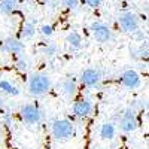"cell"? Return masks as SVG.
Segmentation results:
<instances>
[{"instance_id": "cell-23", "label": "cell", "mask_w": 149, "mask_h": 149, "mask_svg": "<svg viewBox=\"0 0 149 149\" xmlns=\"http://www.w3.org/2000/svg\"><path fill=\"white\" fill-rule=\"evenodd\" d=\"M2 106H3V100L0 98V109H2Z\"/></svg>"}, {"instance_id": "cell-18", "label": "cell", "mask_w": 149, "mask_h": 149, "mask_svg": "<svg viewBox=\"0 0 149 149\" xmlns=\"http://www.w3.org/2000/svg\"><path fill=\"white\" fill-rule=\"evenodd\" d=\"M61 5H63L66 9H76L79 6V0H63Z\"/></svg>"}, {"instance_id": "cell-7", "label": "cell", "mask_w": 149, "mask_h": 149, "mask_svg": "<svg viewBox=\"0 0 149 149\" xmlns=\"http://www.w3.org/2000/svg\"><path fill=\"white\" fill-rule=\"evenodd\" d=\"M102 79V72L97 67H88L81 73V82L86 88H94Z\"/></svg>"}, {"instance_id": "cell-4", "label": "cell", "mask_w": 149, "mask_h": 149, "mask_svg": "<svg viewBox=\"0 0 149 149\" xmlns=\"http://www.w3.org/2000/svg\"><path fill=\"white\" fill-rule=\"evenodd\" d=\"M118 24H119V27L122 29V31H125V33H134L140 27L139 17L136 15L134 12H131V10L122 12V14L118 17Z\"/></svg>"}, {"instance_id": "cell-2", "label": "cell", "mask_w": 149, "mask_h": 149, "mask_svg": "<svg viewBox=\"0 0 149 149\" xmlns=\"http://www.w3.org/2000/svg\"><path fill=\"white\" fill-rule=\"evenodd\" d=\"M51 133L57 140H67L74 134V125L69 119H55L51 125Z\"/></svg>"}, {"instance_id": "cell-8", "label": "cell", "mask_w": 149, "mask_h": 149, "mask_svg": "<svg viewBox=\"0 0 149 149\" xmlns=\"http://www.w3.org/2000/svg\"><path fill=\"white\" fill-rule=\"evenodd\" d=\"M24 49H26V45L15 37H6L3 42H0V51L8 54H21L24 52Z\"/></svg>"}, {"instance_id": "cell-15", "label": "cell", "mask_w": 149, "mask_h": 149, "mask_svg": "<svg viewBox=\"0 0 149 149\" xmlns=\"http://www.w3.org/2000/svg\"><path fill=\"white\" fill-rule=\"evenodd\" d=\"M0 91L5 93V94H9V95H18L19 94V90L17 86H14L9 81H0Z\"/></svg>"}, {"instance_id": "cell-10", "label": "cell", "mask_w": 149, "mask_h": 149, "mask_svg": "<svg viewBox=\"0 0 149 149\" xmlns=\"http://www.w3.org/2000/svg\"><path fill=\"white\" fill-rule=\"evenodd\" d=\"M72 112H73V115L78 116V118H86L93 112V103L88 98H79V100H76L73 103Z\"/></svg>"}, {"instance_id": "cell-9", "label": "cell", "mask_w": 149, "mask_h": 149, "mask_svg": "<svg viewBox=\"0 0 149 149\" xmlns=\"http://www.w3.org/2000/svg\"><path fill=\"white\" fill-rule=\"evenodd\" d=\"M121 84L125 86V88H130V90H136L139 88L140 84H142V78L140 74L136 72V70H125L122 74H121Z\"/></svg>"}, {"instance_id": "cell-11", "label": "cell", "mask_w": 149, "mask_h": 149, "mask_svg": "<svg viewBox=\"0 0 149 149\" xmlns=\"http://www.w3.org/2000/svg\"><path fill=\"white\" fill-rule=\"evenodd\" d=\"M98 134H100V137L103 140H113L115 136H116V127H115V124L113 122H104L103 125L100 127Z\"/></svg>"}, {"instance_id": "cell-12", "label": "cell", "mask_w": 149, "mask_h": 149, "mask_svg": "<svg viewBox=\"0 0 149 149\" xmlns=\"http://www.w3.org/2000/svg\"><path fill=\"white\" fill-rule=\"evenodd\" d=\"M66 42H67V45H69V48L72 49V51H78V49L82 48L84 39L78 31H70L66 37Z\"/></svg>"}, {"instance_id": "cell-5", "label": "cell", "mask_w": 149, "mask_h": 149, "mask_svg": "<svg viewBox=\"0 0 149 149\" xmlns=\"http://www.w3.org/2000/svg\"><path fill=\"white\" fill-rule=\"evenodd\" d=\"M19 113H21V118L26 124H30V125H34V124H39L40 119H42V112L40 109L34 106V104H22L21 109H19Z\"/></svg>"}, {"instance_id": "cell-13", "label": "cell", "mask_w": 149, "mask_h": 149, "mask_svg": "<svg viewBox=\"0 0 149 149\" xmlns=\"http://www.w3.org/2000/svg\"><path fill=\"white\" fill-rule=\"evenodd\" d=\"M61 91H63L64 95L67 97H73L74 94H76L78 91V86H76V82H74V79H67L63 82V85H61Z\"/></svg>"}, {"instance_id": "cell-16", "label": "cell", "mask_w": 149, "mask_h": 149, "mask_svg": "<svg viewBox=\"0 0 149 149\" xmlns=\"http://www.w3.org/2000/svg\"><path fill=\"white\" fill-rule=\"evenodd\" d=\"M36 33V26L34 22H26L21 29V36L24 37V39H30V37H33Z\"/></svg>"}, {"instance_id": "cell-20", "label": "cell", "mask_w": 149, "mask_h": 149, "mask_svg": "<svg viewBox=\"0 0 149 149\" xmlns=\"http://www.w3.org/2000/svg\"><path fill=\"white\" fill-rule=\"evenodd\" d=\"M17 69H18L19 72H22V73L27 72V70H29V63H27V60H22V58L18 60V61H17Z\"/></svg>"}, {"instance_id": "cell-1", "label": "cell", "mask_w": 149, "mask_h": 149, "mask_svg": "<svg viewBox=\"0 0 149 149\" xmlns=\"http://www.w3.org/2000/svg\"><path fill=\"white\" fill-rule=\"evenodd\" d=\"M27 88H29L30 95L40 97L51 90V79H49L48 74H45V73H33L29 78Z\"/></svg>"}, {"instance_id": "cell-19", "label": "cell", "mask_w": 149, "mask_h": 149, "mask_svg": "<svg viewBox=\"0 0 149 149\" xmlns=\"http://www.w3.org/2000/svg\"><path fill=\"white\" fill-rule=\"evenodd\" d=\"M40 33H42L43 36H46V37L52 36V33H54V26H51V24H45V26H42V29H40Z\"/></svg>"}, {"instance_id": "cell-6", "label": "cell", "mask_w": 149, "mask_h": 149, "mask_svg": "<svg viewBox=\"0 0 149 149\" xmlns=\"http://www.w3.org/2000/svg\"><path fill=\"white\" fill-rule=\"evenodd\" d=\"M90 30H91L93 37L100 43H107L112 39V30L100 21H94L90 26Z\"/></svg>"}, {"instance_id": "cell-22", "label": "cell", "mask_w": 149, "mask_h": 149, "mask_svg": "<svg viewBox=\"0 0 149 149\" xmlns=\"http://www.w3.org/2000/svg\"><path fill=\"white\" fill-rule=\"evenodd\" d=\"M42 2H43L45 5L49 6V5H54V3H55V0H42Z\"/></svg>"}, {"instance_id": "cell-17", "label": "cell", "mask_w": 149, "mask_h": 149, "mask_svg": "<svg viewBox=\"0 0 149 149\" xmlns=\"http://www.w3.org/2000/svg\"><path fill=\"white\" fill-rule=\"evenodd\" d=\"M57 51H58V46H57L55 42H48V43L45 45V49H43V52H45L46 55H49V57L55 55Z\"/></svg>"}, {"instance_id": "cell-3", "label": "cell", "mask_w": 149, "mask_h": 149, "mask_svg": "<svg viewBox=\"0 0 149 149\" xmlns=\"http://www.w3.org/2000/svg\"><path fill=\"white\" fill-rule=\"evenodd\" d=\"M119 128L124 133H133L139 128V119L136 116V110L133 107L125 109L119 116Z\"/></svg>"}, {"instance_id": "cell-21", "label": "cell", "mask_w": 149, "mask_h": 149, "mask_svg": "<svg viewBox=\"0 0 149 149\" xmlns=\"http://www.w3.org/2000/svg\"><path fill=\"white\" fill-rule=\"evenodd\" d=\"M84 2H85L86 6H90V8H93V9H97V8L102 6L103 0H84Z\"/></svg>"}, {"instance_id": "cell-24", "label": "cell", "mask_w": 149, "mask_h": 149, "mask_svg": "<svg viewBox=\"0 0 149 149\" xmlns=\"http://www.w3.org/2000/svg\"><path fill=\"white\" fill-rule=\"evenodd\" d=\"M15 2H18V0H15Z\"/></svg>"}, {"instance_id": "cell-14", "label": "cell", "mask_w": 149, "mask_h": 149, "mask_svg": "<svg viewBox=\"0 0 149 149\" xmlns=\"http://www.w3.org/2000/svg\"><path fill=\"white\" fill-rule=\"evenodd\" d=\"M17 8L15 0H0V14L3 15H10Z\"/></svg>"}]
</instances>
